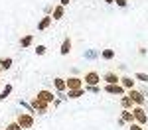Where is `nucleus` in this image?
Segmentation results:
<instances>
[{"instance_id": "f257e3e1", "label": "nucleus", "mask_w": 148, "mask_h": 130, "mask_svg": "<svg viewBox=\"0 0 148 130\" xmlns=\"http://www.w3.org/2000/svg\"><path fill=\"white\" fill-rule=\"evenodd\" d=\"M14 120H16V122H18L24 130L34 128V122H36V118H34V114H32V112H18Z\"/></svg>"}, {"instance_id": "f03ea898", "label": "nucleus", "mask_w": 148, "mask_h": 130, "mask_svg": "<svg viewBox=\"0 0 148 130\" xmlns=\"http://www.w3.org/2000/svg\"><path fill=\"white\" fill-rule=\"evenodd\" d=\"M83 81H85V87H99L103 83L101 75L97 73V71H87L85 75H83Z\"/></svg>"}, {"instance_id": "7ed1b4c3", "label": "nucleus", "mask_w": 148, "mask_h": 130, "mask_svg": "<svg viewBox=\"0 0 148 130\" xmlns=\"http://www.w3.org/2000/svg\"><path fill=\"white\" fill-rule=\"evenodd\" d=\"M132 114H134V122L142 124V126H146V124H148V112H146V108H144V106L134 105V108H132Z\"/></svg>"}, {"instance_id": "20e7f679", "label": "nucleus", "mask_w": 148, "mask_h": 130, "mask_svg": "<svg viewBox=\"0 0 148 130\" xmlns=\"http://www.w3.org/2000/svg\"><path fill=\"white\" fill-rule=\"evenodd\" d=\"M30 105H32V108H34V112H38V114H46L47 108H49V105L47 103H44L42 99H38V97H32V101H30Z\"/></svg>"}, {"instance_id": "39448f33", "label": "nucleus", "mask_w": 148, "mask_h": 130, "mask_svg": "<svg viewBox=\"0 0 148 130\" xmlns=\"http://www.w3.org/2000/svg\"><path fill=\"white\" fill-rule=\"evenodd\" d=\"M126 95L132 99V103L138 106H144V103H146V95L142 93V91H136V89H130V91H126Z\"/></svg>"}, {"instance_id": "423d86ee", "label": "nucleus", "mask_w": 148, "mask_h": 130, "mask_svg": "<svg viewBox=\"0 0 148 130\" xmlns=\"http://www.w3.org/2000/svg\"><path fill=\"white\" fill-rule=\"evenodd\" d=\"M101 79H103L105 85H116V83H121V75H116V71L109 69L101 75Z\"/></svg>"}, {"instance_id": "0eeeda50", "label": "nucleus", "mask_w": 148, "mask_h": 130, "mask_svg": "<svg viewBox=\"0 0 148 130\" xmlns=\"http://www.w3.org/2000/svg\"><path fill=\"white\" fill-rule=\"evenodd\" d=\"M67 83V91H73V89H83L85 87V81H83V77H77V75H71L65 79Z\"/></svg>"}, {"instance_id": "6e6552de", "label": "nucleus", "mask_w": 148, "mask_h": 130, "mask_svg": "<svg viewBox=\"0 0 148 130\" xmlns=\"http://www.w3.org/2000/svg\"><path fill=\"white\" fill-rule=\"evenodd\" d=\"M103 91H105V93H109V95H116V97L126 95L125 87H123L121 83H116V85H105V87H103Z\"/></svg>"}, {"instance_id": "1a4fd4ad", "label": "nucleus", "mask_w": 148, "mask_h": 130, "mask_svg": "<svg viewBox=\"0 0 148 130\" xmlns=\"http://www.w3.org/2000/svg\"><path fill=\"white\" fill-rule=\"evenodd\" d=\"M36 97L42 99L44 103H47V105H53V103H56V95L51 93L49 89H40V91L36 93Z\"/></svg>"}, {"instance_id": "9d476101", "label": "nucleus", "mask_w": 148, "mask_h": 130, "mask_svg": "<svg viewBox=\"0 0 148 130\" xmlns=\"http://www.w3.org/2000/svg\"><path fill=\"white\" fill-rule=\"evenodd\" d=\"M132 122H134V114H132V110L123 108V110H121V118H119V124L125 126V124H132Z\"/></svg>"}, {"instance_id": "9b49d317", "label": "nucleus", "mask_w": 148, "mask_h": 130, "mask_svg": "<svg viewBox=\"0 0 148 130\" xmlns=\"http://www.w3.org/2000/svg\"><path fill=\"white\" fill-rule=\"evenodd\" d=\"M71 49H73V39L67 35V37H63V42H61V46H59V55H69Z\"/></svg>"}, {"instance_id": "f8f14e48", "label": "nucleus", "mask_w": 148, "mask_h": 130, "mask_svg": "<svg viewBox=\"0 0 148 130\" xmlns=\"http://www.w3.org/2000/svg\"><path fill=\"white\" fill-rule=\"evenodd\" d=\"M51 22H53V18H51V14H46L40 22H38V32H44V30H47L49 26H51Z\"/></svg>"}, {"instance_id": "ddd939ff", "label": "nucleus", "mask_w": 148, "mask_h": 130, "mask_svg": "<svg viewBox=\"0 0 148 130\" xmlns=\"http://www.w3.org/2000/svg\"><path fill=\"white\" fill-rule=\"evenodd\" d=\"M121 85L125 87V91H130V89H134L136 79H134V77H128V75H123V77H121Z\"/></svg>"}, {"instance_id": "4468645a", "label": "nucleus", "mask_w": 148, "mask_h": 130, "mask_svg": "<svg viewBox=\"0 0 148 130\" xmlns=\"http://www.w3.org/2000/svg\"><path fill=\"white\" fill-rule=\"evenodd\" d=\"M53 87H56L57 93H65L67 91V83L63 77H53Z\"/></svg>"}, {"instance_id": "2eb2a0df", "label": "nucleus", "mask_w": 148, "mask_h": 130, "mask_svg": "<svg viewBox=\"0 0 148 130\" xmlns=\"http://www.w3.org/2000/svg\"><path fill=\"white\" fill-rule=\"evenodd\" d=\"M63 16H65V6H61V4H56V6H53V10H51V18H53V20H61V18H63Z\"/></svg>"}, {"instance_id": "dca6fc26", "label": "nucleus", "mask_w": 148, "mask_h": 130, "mask_svg": "<svg viewBox=\"0 0 148 130\" xmlns=\"http://www.w3.org/2000/svg\"><path fill=\"white\" fill-rule=\"evenodd\" d=\"M34 46V34H24L20 37V47L26 49V47H32Z\"/></svg>"}, {"instance_id": "f3484780", "label": "nucleus", "mask_w": 148, "mask_h": 130, "mask_svg": "<svg viewBox=\"0 0 148 130\" xmlns=\"http://www.w3.org/2000/svg\"><path fill=\"white\" fill-rule=\"evenodd\" d=\"M121 106L126 108V110H132V108H134V103H132V99H130L128 95H123V97H121Z\"/></svg>"}, {"instance_id": "a211bd4d", "label": "nucleus", "mask_w": 148, "mask_h": 130, "mask_svg": "<svg viewBox=\"0 0 148 130\" xmlns=\"http://www.w3.org/2000/svg\"><path fill=\"white\" fill-rule=\"evenodd\" d=\"M14 65V59L12 57H0V69L2 71H10Z\"/></svg>"}, {"instance_id": "6ab92c4d", "label": "nucleus", "mask_w": 148, "mask_h": 130, "mask_svg": "<svg viewBox=\"0 0 148 130\" xmlns=\"http://www.w3.org/2000/svg\"><path fill=\"white\" fill-rule=\"evenodd\" d=\"M114 49H111V47H105V49H101V59H105V61H113L114 59Z\"/></svg>"}, {"instance_id": "aec40b11", "label": "nucleus", "mask_w": 148, "mask_h": 130, "mask_svg": "<svg viewBox=\"0 0 148 130\" xmlns=\"http://www.w3.org/2000/svg\"><path fill=\"white\" fill-rule=\"evenodd\" d=\"M85 93H87L85 87H83V89H73V91H67V99H79V97H83Z\"/></svg>"}, {"instance_id": "412c9836", "label": "nucleus", "mask_w": 148, "mask_h": 130, "mask_svg": "<svg viewBox=\"0 0 148 130\" xmlns=\"http://www.w3.org/2000/svg\"><path fill=\"white\" fill-rule=\"evenodd\" d=\"M12 89H14V87H12L10 83H8V85H6V87H4V89H2V91H0V101H6V99H8V97H10Z\"/></svg>"}, {"instance_id": "4be33fe9", "label": "nucleus", "mask_w": 148, "mask_h": 130, "mask_svg": "<svg viewBox=\"0 0 148 130\" xmlns=\"http://www.w3.org/2000/svg\"><path fill=\"white\" fill-rule=\"evenodd\" d=\"M134 79H136V81H142V83H148V73L136 71V73H134Z\"/></svg>"}, {"instance_id": "5701e85b", "label": "nucleus", "mask_w": 148, "mask_h": 130, "mask_svg": "<svg viewBox=\"0 0 148 130\" xmlns=\"http://www.w3.org/2000/svg\"><path fill=\"white\" fill-rule=\"evenodd\" d=\"M4 130H24V128L18 124V122H16V120H12V122H8V124H6V128H4Z\"/></svg>"}, {"instance_id": "b1692460", "label": "nucleus", "mask_w": 148, "mask_h": 130, "mask_svg": "<svg viewBox=\"0 0 148 130\" xmlns=\"http://www.w3.org/2000/svg\"><path fill=\"white\" fill-rule=\"evenodd\" d=\"M47 53V47L44 44H40V46H36V55H46Z\"/></svg>"}, {"instance_id": "393cba45", "label": "nucleus", "mask_w": 148, "mask_h": 130, "mask_svg": "<svg viewBox=\"0 0 148 130\" xmlns=\"http://www.w3.org/2000/svg\"><path fill=\"white\" fill-rule=\"evenodd\" d=\"M128 130H146V126H142L138 122H132V124H128Z\"/></svg>"}, {"instance_id": "a878e982", "label": "nucleus", "mask_w": 148, "mask_h": 130, "mask_svg": "<svg viewBox=\"0 0 148 130\" xmlns=\"http://www.w3.org/2000/svg\"><path fill=\"white\" fill-rule=\"evenodd\" d=\"M114 4H116L119 8H126V6H128V0H114Z\"/></svg>"}, {"instance_id": "bb28decb", "label": "nucleus", "mask_w": 148, "mask_h": 130, "mask_svg": "<svg viewBox=\"0 0 148 130\" xmlns=\"http://www.w3.org/2000/svg\"><path fill=\"white\" fill-rule=\"evenodd\" d=\"M87 93H101V87H85Z\"/></svg>"}, {"instance_id": "cd10ccee", "label": "nucleus", "mask_w": 148, "mask_h": 130, "mask_svg": "<svg viewBox=\"0 0 148 130\" xmlns=\"http://www.w3.org/2000/svg\"><path fill=\"white\" fill-rule=\"evenodd\" d=\"M69 2H71V0H59V4H61V6H69Z\"/></svg>"}, {"instance_id": "c85d7f7f", "label": "nucleus", "mask_w": 148, "mask_h": 130, "mask_svg": "<svg viewBox=\"0 0 148 130\" xmlns=\"http://www.w3.org/2000/svg\"><path fill=\"white\" fill-rule=\"evenodd\" d=\"M105 4H114V0H103Z\"/></svg>"}, {"instance_id": "c756f323", "label": "nucleus", "mask_w": 148, "mask_h": 130, "mask_svg": "<svg viewBox=\"0 0 148 130\" xmlns=\"http://www.w3.org/2000/svg\"><path fill=\"white\" fill-rule=\"evenodd\" d=\"M2 73H4V71H2V69H0V81H2Z\"/></svg>"}]
</instances>
